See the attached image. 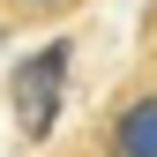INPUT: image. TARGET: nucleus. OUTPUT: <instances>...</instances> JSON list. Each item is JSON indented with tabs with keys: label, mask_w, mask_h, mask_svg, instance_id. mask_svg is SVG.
Masks as SVG:
<instances>
[{
	"label": "nucleus",
	"mask_w": 157,
	"mask_h": 157,
	"mask_svg": "<svg viewBox=\"0 0 157 157\" xmlns=\"http://www.w3.org/2000/svg\"><path fill=\"white\" fill-rule=\"evenodd\" d=\"M8 15H37V23H52V15H75V8H90V0H0Z\"/></svg>",
	"instance_id": "7ed1b4c3"
},
{
	"label": "nucleus",
	"mask_w": 157,
	"mask_h": 157,
	"mask_svg": "<svg viewBox=\"0 0 157 157\" xmlns=\"http://www.w3.org/2000/svg\"><path fill=\"white\" fill-rule=\"evenodd\" d=\"M67 67H75V30L45 37L37 52L8 67V105H15V127H23V142H45L52 120H60V90H67Z\"/></svg>",
	"instance_id": "f257e3e1"
},
{
	"label": "nucleus",
	"mask_w": 157,
	"mask_h": 157,
	"mask_svg": "<svg viewBox=\"0 0 157 157\" xmlns=\"http://www.w3.org/2000/svg\"><path fill=\"white\" fill-rule=\"evenodd\" d=\"M90 157H157V75L135 67L90 120Z\"/></svg>",
	"instance_id": "f03ea898"
},
{
	"label": "nucleus",
	"mask_w": 157,
	"mask_h": 157,
	"mask_svg": "<svg viewBox=\"0 0 157 157\" xmlns=\"http://www.w3.org/2000/svg\"><path fill=\"white\" fill-rule=\"evenodd\" d=\"M142 67L157 75V0H150V8H142Z\"/></svg>",
	"instance_id": "20e7f679"
}]
</instances>
